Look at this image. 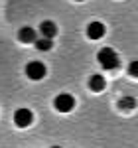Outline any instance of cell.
<instances>
[{"instance_id":"4","label":"cell","mask_w":138,"mask_h":148,"mask_svg":"<svg viewBox=\"0 0 138 148\" xmlns=\"http://www.w3.org/2000/svg\"><path fill=\"white\" fill-rule=\"evenodd\" d=\"M32 121H34V113H32L30 109H18V111L14 113V123H16V126H20V128L30 126Z\"/></svg>"},{"instance_id":"10","label":"cell","mask_w":138,"mask_h":148,"mask_svg":"<svg viewBox=\"0 0 138 148\" xmlns=\"http://www.w3.org/2000/svg\"><path fill=\"white\" fill-rule=\"evenodd\" d=\"M53 46V42L51 40H46V38H40L38 42H36V47L40 49V51H47V49H51Z\"/></svg>"},{"instance_id":"8","label":"cell","mask_w":138,"mask_h":148,"mask_svg":"<svg viewBox=\"0 0 138 148\" xmlns=\"http://www.w3.org/2000/svg\"><path fill=\"white\" fill-rule=\"evenodd\" d=\"M89 87H91V91L101 93L105 89V77H103V75H99V73H95L91 79H89Z\"/></svg>"},{"instance_id":"9","label":"cell","mask_w":138,"mask_h":148,"mask_svg":"<svg viewBox=\"0 0 138 148\" xmlns=\"http://www.w3.org/2000/svg\"><path fill=\"white\" fill-rule=\"evenodd\" d=\"M118 107H120V109H134V107H136V99H134V97H122V99L118 101Z\"/></svg>"},{"instance_id":"7","label":"cell","mask_w":138,"mask_h":148,"mask_svg":"<svg viewBox=\"0 0 138 148\" xmlns=\"http://www.w3.org/2000/svg\"><path fill=\"white\" fill-rule=\"evenodd\" d=\"M36 30L34 28H30V26H24L22 30H20V34H18V38H20V42H24V44H36L38 42V38H36Z\"/></svg>"},{"instance_id":"13","label":"cell","mask_w":138,"mask_h":148,"mask_svg":"<svg viewBox=\"0 0 138 148\" xmlns=\"http://www.w3.org/2000/svg\"><path fill=\"white\" fill-rule=\"evenodd\" d=\"M77 2H83V0H77Z\"/></svg>"},{"instance_id":"5","label":"cell","mask_w":138,"mask_h":148,"mask_svg":"<svg viewBox=\"0 0 138 148\" xmlns=\"http://www.w3.org/2000/svg\"><path fill=\"white\" fill-rule=\"evenodd\" d=\"M40 34H42V38H46V40H51L53 36L57 34V26L51 22V20H44V22L40 24Z\"/></svg>"},{"instance_id":"2","label":"cell","mask_w":138,"mask_h":148,"mask_svg":"<svg viewBox=\"0 0 138 148\" xmlns=\"http://www.w3.org/2000/svg\"><path fill=\"white\" fill-rule=\"evenodd\" d=\"M53 105H55V111H59V113H71V111L75 109L77 103H75V97H73V95H69V93H61V95L55 97Z\"/></svg>"},{"instance_id":"11","label":"cell","mask_w":138,"mask_h":148,"mask_svg":"<svg viewBox=\"0 0 138 148\" xmlns=\"http://www.w3.org/2000/svg\"><path fill=\"white\" fill-rule=\"evenodd\" d=\"M128 73H130L132 77H138V59L128 63Z\"/></svg>"},{"instance_id":"1","label":"cell","mask_w":138,"mask_h":148,"mask_svg":"<svg viewBox=\"0 0 138 148\" xmlns=\"http://www.w3.org/2000/svg\"><path fill=\"white\" fill-rule=\"evenodd\" d=\"M97 59H99L101 67L107 69V71H115L118 67V63H120V59H118V56H116V51L113 47H103L97 53Z\"/></svg>"},{"instance_id":"12","label":"cell","mask_w":138,"mask_h":148,"mask_svg":"<svg viewBox=\"0 0 138 148\" xmlns=\"http://www.w3.org/2000/svg\"><path fill=\"white\" fill-rule=\"evenodd\" d=\"M51 148H61V146H51Z\"/></svg>"},{"instance_id":"3","label":"cell","mask_w":138,"mask_h":148,"mask_svg":"<svg viewBox=\"0 0 138 148\" xmlns=\"http://www.w3.org/2000/svg\"><path fill=\"white\" fill-rule=\"evenodd\" d=\"M46 73H47V69L42 61H30V63L26 65V75H28L30 79H34V81L44 79Z\"/></svg>"},{"instance_id":"6","label":"cell","mask_w":138,"mask_h":148,"mask_svg":"<svg viewBox=\"0 0 138 148\" xmlns=\"http://www.w3.org/2000/svg\"><path fill=\"white\" fill-rule=\"evenodd\" d=\"M87 36L89 40H101L105 36V26L101 22H91L87 26Z\"/></svg>"}]
</instances>
